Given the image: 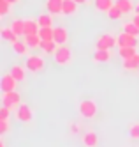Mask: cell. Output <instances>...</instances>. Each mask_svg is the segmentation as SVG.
Here are the masks:
<instances>
[{"label": "cell", "mask_w": 139, "mask_h": 147, "mask_svg": "<svg viewBox=\"0 0 139 147\" xmlns=\"http://www.w3.org/2000/svg\"><path fill=\"white\" fill-rule=\"evenodd\" d=\"M92 59H93V62H102V64H106V62L111 60V51L109 50H95Z\"/></svg>", "instance_id": "cell-13"}, {"label": "cell", "mask_w": 139, "mask_h": 147, "mask_svg": "<svg viewBox=\"0 0 139 147\" xmlns=\"http://www.w3.org/2000/svg\"><path fill=\"white\" fill-rule=\"evenodd\" d=\"M53 39L58 43V46L65 45L67 39H69V30L65 27H55V36H53Z\"/></svg>", "instance_id": "cell-11"}, {"label": "cell", "mask_w": 139, "mask_h": 147, "mask_svg": "<svg viewBox=\"0 0 139 147\" xmlns=\"http://www.w3.org/2000/svg\"><path fill=\"white\" fill-rule=\"evenodd\" d=\"M27 48H28V46H27L25 41H19V39H18V41H14V43H13V50L16 51L18 55H25V53H27Z\"/></svg>", "instance_id": "cell-25"}, {"label": "cell", "mask_w": 139, "mask_h": 147, "mask_svg": "<svg viewBox=\"0 0 139 147\" xmlns=\"http://www.w3.org/2000/svg\"><path fill=\"white\" fill-rule=\"evenodd\" d=\"M11 75H13L18 82H23V80L27 78V71H25V67H23V66L14 64L13 67H11Z\"/></svg>", "instance_id": "cell-21"}, {"label": "cell", "mask_w": 139, "mask_h": 147, "mask_svg": "<svg viewBox=\"0 0 139 147\" xmlns=\"http://www.w3.org/2000/svg\"><path fill=\"white\" fill-rule=\"evenodd\" d=\"M129 135H130V138H132V140H139V121L134 122V124H130Z\"/></svg>", "instance_id": "cell-29"}, {"label": "cell", "mask_w": 139, "mask_h": 147, "mask_svg": "<svg viewBox=\"0 0 139 147\" xmlns=\"http://www.w3.org/2000/svg\"><path fill=\"white\" fill-rule=\"evenodd\" d=\"M132 22H134V23L139 27V14H137V13H136V16H134V20H132Z\"/></svg>", "instance_id": "cell-33"}, {"label": "cell", "mask_w": 139, "mask_h": 147, "mask_svg": "<svg viewBox=\"0 0 139 147\" xmlns=\"http://www.w3.org/2000/svg\"><path fill=\"white\" fill-rule=\"evenodd\" d=\"M41 25L37 20H25V36H32V34H39Z\"/></svg>", "instance_id": "cell-14"}, {"label": "cell", "mask_w": 139, "mask_h": 147, "mask_svg": "<svg viewBox=\"0 0 139 147\" xmlns=\"http://www.w3.org/2000/svg\"><path fill=\"white\" fill-rule=\"evenodd\" d=\"M97 112H99V107H97V103H95V99H83L79 103V113H81V117L93 119L95 115H97Z\"/></svg>", "instance_id": "cell-2"}, {"label": "cell", "mask_w": 139, "mask_h": 147, "mask_svg": "<svg viewBox=\"0 0 139 147\" xmlns=\"http://www.w3.org/2000/svg\"><path fill=\"white\" fill-rule=\"evenodd\" d=\"M25 43L28 48H41V43H42V39L39 34H32V36H25Z\"/></svg>", "instance_id": "cell-20"}, {"label": "cell", "mask_w": 139, "mask_h": 147, "mask_svg": "<svg viewBox=\"0 0 139 147\" xmlns=\"http://www.w3.org/2000/svg\"><path fill=\"white\" fill-rule=\"evenodd\" d=\"M122 30L123 32H127V34H132V36H139V27L134 23V22H127V23H123V27H122Z\"/></svg>", "instance_id": "cell-24"}, {"label": "cell", "mask_w": 139, "mask_h": 147, "mask_svg": "<svg viewBox=\"0 0 139 147\" xmlns=\"http://www.w3.org/2000/svg\"><path fill=\"white\" fill-rule=\"evenodd\" d=\"M137 53L136 51V48L134 46H129V48H120V51H118V55L122 57V59H130V57H134Z\"/></svg>", "instance_id": "cell-26"}, {"label": "cell", "mask_w": 139, "mask_h": 147, "mask_svg": "<svg viewBox=\"0 0 139 147\" xmlns=\"http://www.w3.org/2000/svg\"><path fill=\"white\" fill-rule=\"evenodd\" d=\"M63 0H46V9L49 14H62Z\"/></svg>", "instance_id": "cell-12"}, {"label": "cell", "mask_w": 139, "mask_h": 147, "mask_svg": "<svg viewBox=\"0 0 139 147\" xmlns=\"http://www.w3.org/2000/svg\"><path fill=\"white\" fill-rule=\"evenodd\" d=\"M7 129H9V119L7 121H0V135H5L7 133Z\"/></svg>", "instance_id": "cell-32"}, {"label": "cell", "mask_w": 139, "mask_h": 147, "mask_svg": "<svg viewBox=\"0 0 139 147\" xmlns=\"http://www.w3.org/2000/svg\"><path fill=\"white\" fill-rule=\"evenodd\" d=\"M93 5H95V11L108 13L109 9L114 5V2H113V0H93Z\"/></svg>", "instance_id": "cell-18"}, {"label": "cell", "mask_w": 139, "mask_h": 147, "mask_svg": "<svg viewBox=\"0 0 139 147\" xmlns=\"http://www.w3.org/2000/svg\"><path fill=\"white\" fill-rule=\"evenodd\" d=\"M137 73H139V69H137Z\"/></svg>", "instance_id": "cell-38"}, {"label": "cell", "mask_w": 139, "mask_h": 147, "mask_svg": "<svg viewBox=\"0 0 139 147\" xmlns=\"http://www.w3.org/2000/svg\"><path fill=\"white\" fill-rule=\"evenodd\" d=\"M78 2L76 0H63V7H62V14L63 16H74L78 13Z\"/></svg>", "instance_id": "cell-10"}, {"label": "cell", "mask_w": 139, "mask_h": 147, "mask_svg": "<svg viewBox=\"0 0 139 147\" xmlns=\"http://www.w3.org/2000/svg\"><path fill=\"white\" fill-rule=\"evenodd\" d=\"M0 36H2L4 41H7V43H11V45H13L14 41H18V37H19L11 27H4V28H2V32H0Z\"/></svg>", "instance_id": "cell-19"}, {"label": "cell", "mask_w": 139, "mask_h": 147, "mask_svg": "<svg viewBox=\"0 0 139 147\" xmlns=\"http://www.w3.org/2000/svg\"><path fill=\"white\" fill-rule=\"evenodd\" d=\"M0 147H5V145H4V140H0Z\"/></svg>", "instance_id": "cell-37"}, {"label": "cell", "mask_w": 139, "mask_h": 147, "mask_svg": "<svg viewBox=\"0 0 139 147\" xmlns=\"http://www.w3.org/2000/svg\"><path fill=\"white\" fill-rule=\"evenodd\" d=\"M57 48H58V43L55 39H49V41H42L41 43V50L44 51L46 55H53L57 51Z\"/></svg>", "instance_id": "cell-17"}, {"label": "cell", "mask_w": 139, "mask_h": 147, "mask_svg": "<svg viewBox=\"0 0 139 147\" xmlns=\"http://www.w3.org/2000/svg\"><path fill=\"white\" fill-rule=\"evenodd\" d=\"M25 67L30 71V73H41V71H44L46 67V62L44 59H42L41 55H28L27 60H25Z\"/></svg>", "instance_id": "cell-3"}, {"label": "cell", "mask_w": 139, "mask_h": 147, "mask_svg": "<svg viewBox=\"0 0 139 147\" xmlns=\"http://www.w3.org/2000/svg\"><path fill=\"white\" fill-rule=\"evenodd\" d=\"M116 45H118L116 36H113V34H102L97 39V43H95V48H97V50H111Z\"/></svg>", "instance_id": "cell-5"}, {"label": "cell", "mask_w": 139, "mask_h": 147, "mask_svg": "<svg viewBox=\"0 0 139 147\" xmlns=\"http://www.w3.org/2000/svg\"><path fill=\"white\" fill-rule=\"evenodd\" d=\"M81 142L84 147H97L99 144V135L95 131H86L83 136H81Z\"/></svg>", "instance_id": "cell-9"}, {"label": "cell", "mask_w": 139, "mask_h": 147, "mask_svg": "<svg viewBox=\"0 0 139 147\" xmlns=\"http://www.w3.org/2000/svg\"><path fill=\"white\" fill-rule=\"evenodd\" d=\"M39 36H41L42 41H49V39H53V36H55V27H41Z\"/></svg>", "instance_id": "cell-23"}, {"label": "cell", "mask_w": 139, "mask_h": 147, "mask_svg": "<svg viewBox=\"0 0 139 147\" xmlns=\"http://www.w3.org/2000/svg\"><path fill=\"white\" fill-rule=\"evenodd\" d=\"M16 117L19 122H32V119H34V112H32V108L28 107V105L21 103L18 110H16Z\"/></svg>", "instance_id": "cell-6"}, {"label": "cell", "mask_w": 139, "mask_h": 147, "mask_svg": "<svg viewBox=\"0 0 139 147\" xmlns=\"http://www.w3.org/2000/svg\"><path fill=\"white\" fill-rule=\"evenodd\" d=\"M116 39H118V46L120 48H129V46H137V37L132 36V34H127L122 30V34L120 36H116Z\"/></svg>", "instance_id": "cell-7"}, {"label": "cell", "mask_w": 139, "mask_h": 147, "mask_svg": "<svg viewBox=\"0 0 139 147\" xmlns=\"http://www.w3.org/2000/svg\"><path fill=\"white\" fill-rule=\"evenodd\" d=\"M9 7H11V4L7 2V0H0V16L9 14Z\"/></svg>", "instance_id": "cell-30"}, {"label": "cell", "mask_w": 139, "mask_h": 147, "mask_svg": "<svg viewBox=\"0 0 139 147\" xmlns=\"http://www.w3.org/2000/svg\"><path fill=\"white\" fill-rule=\"evenodd\" d=\"M53 14H41L39 18H37V22H39V25L41 27H53V18H51Z\"/></svg>", "instance_id": "cell-27"}, {"label": "cell", "mask_w": 139, "mask_h": 147, "mask_svg": "<svg viewBox=\"0 0 139 147\" xmlns=\"http://www.w3.org/2000/svg\"><path fill=\"white\" fill-rule=\"evenodd\" d=\"M123 69L125 71H137L139 69V53L130 59H123Z\"/></svg>", "instance_id": "cell-15"}, {"label": "cell", "mask_w": 139, "mask_h": 147, "mask_svg": "<svg viewBox=\"0 0 139 147\" xmlns=\"http://www.w3.org/2000/svg\"><path fill=\"white\" fill-rule=\"evenodd\" d=\"M136 13H137V14H139V4H137V5H136Z\"/></svg>", "instance_id": "cell-36"}, {"label": "cell", "mask_w": 139, "mask_h": 147, "mask_svg": "<svg viewBox=\"0 0 139 147\" xmlns=\"http://www.w3.org/2000/svg\"><path fill=\"white\" fill-rule=\"evenodd\" d=\"M106 14H108V18H109V20H120V18L123 16L122 9H120V7H116V5H113V7H111Z\"/></svg>", "instance_id": "cell-28"}, {"label": "cell", "mask_w": 139, "mask_h": 147, "mask_svg": "<svg viewBox=\"0 0 139 147\" xmlns=\"http://www.w3.org/2000/svg\"><path fill=\"white\" fill-rule=\"evenodd\" d=\"M76 2H78L79 5H84V4H88V0H76Z\"/></svg>", "instance_id": "cell-34"}, {"label": "cell", "mask_w": 139, "mask_h": 147, "mask_svg": "<svg viewBox=\"0 0 139 147\" xmlns=\"http://www.w3.org/2000/svg\"><path fill=\"white\" fill-rule=\"evenodd\" d=\"M11 28H13L18 36H25V20H19V18L13 20V23H11Z\"/></svg>", "instance_id": "cell-22"}, {"label": "cell", "mask_w": 139, "mask_h": 147, "mask_svg": "<svg viewBox=\"0 0 139 147\" xmlns=\"http://www.w3.org/2000/svg\"><path fill=\"white\" fill-rule=\"evenodd\" d=\"M9 112H11V108H7V107L2 105V108H0V121H7L9 119Z\"/></svg>", "instance_id": "cell-31"}, {"label": "cell", "mask_w": 139, "mask_h": 147, "mask_svg": "<svg viewBox=\"0 0 139 147\" xmlns=\"http://www.w3.org/2000/svg\"><path fill=\"white\" fill-rule=\"evenodd\" d=\"M2 105L7 108H18L21 105V94L18 90H9V92H4L2 94Z\"/></svg>", "instance_id": "cell-4"}, {"label": "cell", "mask_w": 139, "mask_h": 147, "mask_svg": "<svg viewBox=\"0 0 139 147\" xmlns=\"http://www.w3.org/2000/svg\"><path fill=\"white\" fill-rule=\"evenodd\" d=\"M7 2H9L11 5H14V4H18V2H19V0H7Z\"/></svg>", "instance_id": "cell-35"}, {"label": "cell", "mask_w": 139, "mask_h": 147, "mask_svg": "<svg viewBox=\"0 0 139 147\" xmlns=\"http://www.w3.org/2000/svg\"><path fill=\"white\" fill-rule=\"evenodd\" d=\"M53 60H55L58 66H69L70 62H72V51H70V48L65 46V45L58 46L57 51L53 53Z\"/></svg>", "instance_id": "cell-1"}, {"label": "cell", "mask_w": 139, "mask_h": 147, "mask_svg": "<svg viewBox=\"0 0 139 147\" xmlns=\"http://www.w3.org/2000/svg\"><path fill=\"white\" fill-rule=\"evenodd\" d=\"M18 85V80L11 75V73H5L0 80V87H2V92H9V90H16Z\"/></svg>", "instance_id": "cell-8"}, {"label": "cell", "mask_w": 139, "mask_h": 147, "mask_svg": "<svg viewBox=\"0 0 139 147\" xmlns=\"http://www.w3.org/2000/svg\"><path fill=\"white\" fill-rule=\"evenodd\" d=\"M114 5H116V7H120L123 14H129V13L136 11V5H134L132 0H116Z\"/></svg>", "instance_id": "cell-16"}]
</instances>
